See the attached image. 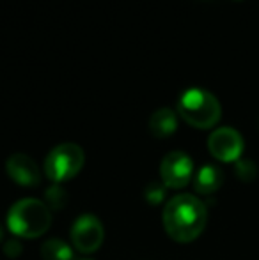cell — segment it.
Here are the masks:
<instances>
[{
  "label": "cell",
  "instance_id": "16",
  "mask_svg": "<svg viewBox=\"0 0 259 260\" xmlns=\"http://www.w3.org/2000/svg\"><path fill=\"white\" fill-rule=\"evenodd\" d=\"M0 237H2V232H0Z\"/></svg>",
  "mask_w": 259,
  "mask_h": 260
},
{
  "label": "cell",
  "instance_id": "10",
  "mask_svg": "<svg viewBox=\"0 0 259 260\" xmlns=\"http://www.w3.org/2000/svg\"><path fill=\"white\" fill-rule=\"evenodd\" d=\"M176 129H178V117L174 113V110L167 108V106L158 108L149 117V131L156 138L170 137V135H174Z\"/></svg>",
  "mask_w": 259,
  "mask_h": 260
},
{
  "label": "cell",
  "instance_id": "14",
  "mask_svg": "<svg viewBox=\"0 0 259 260\" xmlns=\"http://www.w3.org/2000/svg\"><path fill=\"white\" fill-rule=\"evenodd\" d=\"M257 174V168L254 165V161L250 159H238L236 161V175L242 181H252Z\"/></svg>",
  "mask_w": 259,
  "mask_h": 260
},
{
  "label": "cell",
  "instance_id": "5",
  "mask_svg": "<svg viewBox=\"0 0 259 260\" xmlns=\"http://www.w3.org/2000/svg\"><path fill=\"white\" fill-rule=\"evenodd\" d=\"M103 223L94 214H82L71 226V243L82 253H93L103 244Z\"/></svg>",
  "mask_w": 259,
  "mask_h": 260
},
{
  "label": "cell",
  "instance_id": "2",
  "mask_svg": "<svg viewBox=\"0 0 259 260\" xmlns=\"http://www.w3.org/2000/svg\"><path fill=\"white\" fill-rule=\"evenodd\" d=\"M52 225V211L38 199H21L7 212V226L18 237L36 239Z\"/></svg>",
  "mask_w": 259,
  "mask_h": 260
},
{
  "label": "cell",
  "instance_id": "1",
  "mask_svg": "<svg viewBox=\"0 0 259 260\" xmlns=\"http://www.w3.org/2000/svg\"><path fill=\"white\" fill-rule=\"evenodd\" d=\"M163 229L176 243H192L204 232L208 223V209L197 197L181 193L163 207Z\"/></svg>",
  "mask_w": 259,
  "mask_h": 260
},
{
  "label": "cell",
  "instance_id": "15",
  "mask_svg": "<svg viewBox=\"0 0 259 260\" xmlns=\"http://www.w3.org/2000/svg\"><path fill=\"white\" fill-rule=\"evenodd\" d=\"M21 244L20 241L13 239V241H7L6 244H4V253H6L7 258H18L21 255Z\"/></svg>",
  "mask_w": 259,
  "mask_h": 260
},
{
  "label": "cell",
  "instance_id": "6",
  "mask_svg": "<svg viewBox=\"0 0 259 260\" xmlns=\"http://www.w3.org/2000/svg\"><path fill=\"white\" fill-rule=\"evenodd\" d=\"M160 175H162V182L165 188H185L194 175V161L187 152L172 151L162 159Z\"/></svg>",
  "mask_w": 259,
  "mask_h": 260
},
{
  "label": "cell",
  "instance_id": "3",
  "mask_svg": "<svg viewBox=\"0 0 259 260\" xmlns=\"http://www.w3.org/2000/svg\"><path fill=\"white\" fill-rule=\"evenodd\" d=\"M178 113L192 127L210 129L220 120L222 106L210 90L192 87L185 90L178 100Z\"/></svg>",
  "mask_w": 259,
  "mask_h": 260
},
{
  "label": "cell",
  "instance_id": "13",
  "mask_svg": "<svg viewBox=\"0 0 259 260\" xmlns=\"http://www.w3.org/2000/svg\"><path fill=\"white\" fill-rule=\"evenodd\" d=\"M165 193H167V188L163 186V182L162 184H160V182H151V184H148V188L144 189L146 200H148V204H151V206L162 204L163 200H165Z\"/></svg>",
  "mask_w": 259,
  "mask_h": 260
},
{
  "label": "cell",
  "instance_id": "17",
  "mask_svg": "<svg viewBox=\"0 0 259 260\" xmlns=\"http://www.w3.org/2000/svg\"><path fill=\"white\" fill-rule=\"evenodd\" d=\"M83 260H89V258H83Z\"/></svg>",
  "mask_w": 259,
  "mask_h": 260
},
{
  "label": "cell",
  "instance_id": "8",
  "mask_svg": "<svg viewBox=\"0 0 259 260\" xmlns=\"http://www.w3.org/2000/svg\"><path fill=\"white\" fill-rule=\"evenodd\" d=\"M7 175L23 188H38L41 184V172L36 161L27 154H13L6 163Z\"/></svg>",
  "mask_w": 259,
  "mask_h": 260
},
{
  "label": "cell",
  "instance_id": "7",
  "mask_svg": "<svg viewBox=\"0 0 259 260\" xmlns=\"http://www.w3.org/2000/svg\"><path fill=\"white\" fill-rule=\"evenodd\" d=\"M208 151L222 163H236L243 152V138L235 127H218L208 138Z\"/></svg>",
  "mask_w": 259,
  "mask_h": 260
},
{
  "label": "cell",
  "instance_id": "12",
  "mask_svg": "<svg viewBox=\"0 0 259 260\" xmlns=\"http://www.w3.org/2000/svg\"><path fill=\"white\" fill-rule=\"evenodd\" d=\"M66 197H68V195H66V191H64L63 186L55 184V186H52V188L46 189V193H45V204L50 209H61V207H64Z\"/></svg>",
  "mask_w": 259,
  "mask_h": 260
},
{
  "label": "cell",
  "instance_id": "9",
  "mask_svg": "<svg viewBox=\"0 0 259 260\" xmlns=\"http://www.w3.org/2000/svg\"><path fill=\"white\" fill-rule=\"evenodd\" d=\"M224 184V172L215 165H204L194 179V188L200 195H213Z\"/></svg>",
  "mask_w": 259,
  "mask_h": 260
},
{
  "label": "cell",
  "instance_id": "4",
  "mask_svg": "<svg viewBox=\"0 0 259 260\" xmlns=\"http://www.w3.org/2000/svg\"><path fill=\"white\" fill-rule=\"evenodd\" d=\"M85 163V152L73 142L59 144L48 152L45 159V174L53 182H66L76 177Z\"/></svg>",
  "mask_w": 259,
  "mask_h": 260
},
{
  "label": "cell",
  "instance_id": "11",
  "mask_svg": "<svg viewBox=\"0 0 259 260\" xmlns=\"http://www.w3.org/2000/svg\"><path fill=\"white\" fill-rule=\"evenodd\" d=\"M43 260H73V250L61 239H48L41 246Z\"/></svg>",
  "mask_w": 259,
  "mask_h": 260
}]
</instances>
